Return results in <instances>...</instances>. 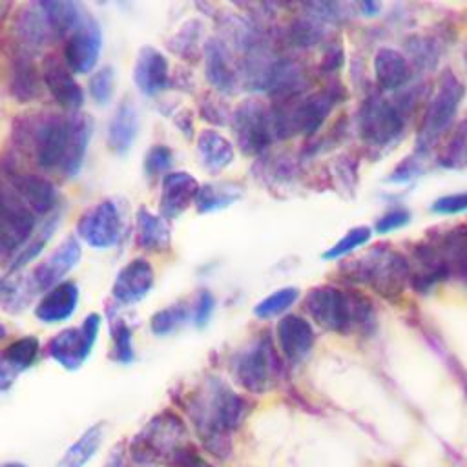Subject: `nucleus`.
I'll list each match as a JSON object with an SVG mask.
<instances>
[{
  "label": "nucleus",
  "instance_id": "ea45409f",
  "mask_svg": "<svg viewBox=\"0 0 467 467\" xmlns=\"http://www.w3.org/2000/svg\"><path fill=\"white\" fill-rule=\"evenodd\" d=\"M432 210L436 213H443V215H454V213H462L467 210V192H458V193H451V195H443L440 199L434 201Z\"/></svg>",
  "mask_w": 467,
  "mask_h": 467
},
{
  "label": "nucleus",
  "instance_id": "a18cd8bd",
  "mask_svg": "<svg viewBox=\"0 0 467 467\" xmlns=\"http://www.w3.org/2000/svg\"><path fill=\"white\" fill-rule=\"evenodd\" d=\"M0 467H27V465L22 462H5V463H0Z\"/></svg>",
  "mask_w": 467,
  "mask_h": 467
},
{
  "label": "nucleus",
  "instance_id": "e433bc0d",
  "mask_svg": "<svg viewBox=\"0 0 467 467\" xmlns=\"http://www.w3.org/2000/svg\"><path fill=\"white\" fill-rule=\"evenodd\" d=\"M184 317H186V308H184V305L168 306V308L157 312V314L151 317V330H153L157 336H166V334L173 332V330L182 323Z\"/></svg>",
  "mask_w": 467,
  "mask_h": 467
},
{
  "label": "nucleus",
  "instance_id": "f8f14e48",
  "mask_svg": "<svg viewBox=\"0 0 467 467\" xmlns=\"http://www.w3.org/2000/svg\"><path fill=\"white\" fill-rule=\"evenodd\" d=\"M234 130H235L239 146L246 153H257L268 146L274 135L272 113L266 111L259 102L246 100L235 111Z\"/></svg>",
  "mask_w": 467,
  "mask_h": 467
},
{
  "label": "nucleus",
  "instance_id": "a878e982",
  "mask_svg": "<svg viewBox=\"0 0 467 467\" xmlns=\"http://www.w3.org/2000/svg\"><path fill=\"white\" fill-rule=\"evenodd\" d=\"M137 243L150 252L166 250L170 244V230L164 219L140 208L137 213Z\"/></svg>",
  "mask_w": 467,
  "mask_h": 467
},
{
  "label": "nucleus",
  "instance_id": "6e6552de",
  "mask_svg": "<svg viewBox=\"0 0 467 467\" xmlns=\"http://www.w3.org/2000/svg\"><path fill=\"white\" fill-rule=\"evenodd\" d=\"M356 263L358 277L379 292H398L409 275L407 261L398 252L379 246Z\"/></svg>",
  "mask_w": 467,
  "mask_h": 467
},
{
  "label": "nucleus",
  "instance_id": "c85d7f7f",
  "mask_svg": "<svg viewBox=\"0 0 467 467\" xmlns=\"http://www.w3.org/2000/svg\"><path fill=\"white\" fill-rule=\"evenodd\" d=\"M239 197V192H234L230 186H217L208 184L204 188H199V193L195 197V206L199 212H215L224 206H230Z\"/></svg>",
  "mask_w": 467,
  "mask_h": 467
},
{
  "label": "nucleus",
  "instance_id": "a19ab883",
  "mask_svg": "<svg viewBox=\"0 0 467 467\" xmlns=\"http://www.w3.org/2000/svg\"><path fill=\"white\" fill-rule=\"evenodd\" d=\"M53 228H55V224L47 223V224L44 226V230H42L40 234H36V239H33V243H29L26 248H22V252H20V255L16 257L13 268H20V266H24L27 261H31V259L42 250V246L46 244V241H47L49 234L53 232Z\"/></svg>",
  "mask_w": 467,
  "mask_h": 467
},
{
  "label": "nucleus",
  "instance_id": "a211bd4d",
  "mask_svg": "<svg viewBox=\"0 0 467 467\" xmlns=\"http://www.w3.org/2000/svg\"><path fill=\"white\" fill-rule=\"evenodd\" d=\"M133 78L144 95H157L168 88V62L155 47H142L137 55Z\"/></svg>",
  "mask_w": 467,
  "mask_h": 467
},
{
  "label": "nucleus",
  "instance_id": "4be33fe9",
  "mask_svg": "<svg viewBox=\"0 0 467 467\" xmlns=\"http://www.w3.org/2000/svg\"><path fill=\"white\" fill-rule=\"evenodd\" d=\"M137 130H139V117H137L135 106L130 100L120 102L108 126L109 148L115 153H120V155L126 153L137 137Z\"/></svg>",
  "mask_w": 467,
  "mask_h": 467
},
{
  "label": "nucleus",
  "instance_id": "39448f33",
  "mask_svg": "<svg viewBox=\"0 0 467 467\" xmlns=\"http://www.w3.org/2000/svg\"><path fill=\"white\" fill-rule=\"evenodd\" d=\"M186 425L171 410L151 418L130 441V458L142 465L151 467L157 462H168L171 452L186 443Z\"/></svg>",
  "mask_w": 467,
  "mask_h": 467
},
{
  "label": "nucleus",
  "instance_id": "412c9836",
  "mask_svg": "<svg viewBox=\"0 0 467 467\" xmlns=\"http://www.w3.org/2000/svg\"><path fill=\"white\" fill-rule=\"evenodd\" d=\"M78 288L75 283H60L47 290V294L36 305V317L42 323H60L66 321L77 306Z\"/></svg>",
  "mask_w": 467,
  "mask_h": 467
},
{
  "label": "nucleus",
  "instance_id": "5701e85b",
  "mask_svg": "<svg viewBox=\"0 0 467 467\" xmlns=\"http://www.w3.org/2000/svg\"><path fill=\"white\" fill-rule=\"evenodd\" d=\"M374 73H376V82L383 91H394L407 84L409 64L401 53L383 47L376 53Z\"/></svg>",
  "mask_w": 467,
  "mask_h": 467
},
{
  "label": "nucleus",
  "instance_id": "f03ea898",
  "mask_svg": "<svg viewBox=\"0 0 467 467\" xmlns=\"http://www.w3.org/2000/svg\"><path fill=\"white\" fill-rule=\"evenodd\" d=\"M93 122L89 115H49L33 133L36 162L46 170L75 175L82 164Z\"/></svg>",
  "mask_w": 467,
  "mask_h": 467
},
{
  "label": "nucleus",
  "instance_id": "9d476101",
  "mask_svg": "<svg viewBox=\"0 0 467 467\" xmlns=\"http://www.w3.org/2000/svg\"><path fill=\"white\" fill-rule=\"evenodd\" d=\"M274 370V352L266 339H261L252 348L244 350L234 365V376L237 383L254 394H261L270 389Z\"/></svg>",
  "mask_w": 467,
  "mask_h": 467
},
{
  "label": "nucleus",
  "instance_id": "f257e3e1",
  "mask_svg": "<svg viewBox=\"0 0 467 467\" xmlns=\"http://www.w3.org/2000/svg\"><path fill=\"white\" fill-rule=\"evenodd\" d=\"M248 410V401L217 378L208 379L186 405L202 449L219 460L230 458L234 449L232 436Z\"/></svg>",
  "mask_w": 467,
  "mask_h": 467
},
{
  "label": "nucleus",
  "instance_id": "2f4dec72",
  "mask_svg": "<svg viewBox=\"0 0 467 467\" xmlns=\"http://www.w3.org/2000/svg\"><path fill=\"white\" fill-rule=\"evenodd\" d=\"M11 91L18 100H29L38 95V78L35 67L27 60H20L13 71Z\"/></svg>",
  "mask_w": 467,
  "mask_h": 467
},
{
  "label": "nucleus",
  "instance_id": "58836bf2",
  "mask_svg": "<svg viewBox=\"0 0 467 467\" xmlns=\"http://www.w3.org/2000/svg\"><path fill=\"white\" fill-rule=\"evenodd\" d=\"M171 164V151L166 146H153L146 155V173L148 175H159L166 171Z\"/></svg>",
  "mask_w": 467,
  "mask_h": 467
},
{
  "label": "nucleus",
  "instance_id": "2eb2a0df",
  "mask_svg": "<svg viewBox=\"0 0 467 467\" xmlns=\"http://www.w3.org/2000/svg\"><path fill=\"white\" fill-rule=\"evenodd\" d=\"M42 77L49 93L60 106L67 109H77L82 106L84 93L75 82L71 69L66 66V62H60L55 55L47 57L42 66Z\"/></svg>",
  "mask_w": 467,
  "mask_h": 467
},
{
  "label": "nucleus",
  "instance_id": "4468645a",
  "mask_svg": "<svg viewBox=\"0 0 467 467\" xmlns=\"http://www.w3.org/2000/svg\"><path fill=\"white\" fill-rule=\"evenodd\" d=\"M80 259V244L75 237H67L58 248L40 263L33 272V283L38 290H51L69 274Z\"/></svg>",
  "mask_w": 467,
  "mask_h": 467
},
{
  "label": "nucleus",
  "instance_id": "aec40b11",
  "mask_svg": "<svg viewBox=\"0 0 467 467\" xmlns=\"http://www.w3.org/2000/svg\"><path fill=\"white\" fill-rule=\"evenodd\" d=\"M9 184L35 213H47L57 202L55 186L33 173H11Z\"/></svg>",
  "mask_w": 467,
  "mask_h": 467
},
{
  "label": "nucleus",
  "instance_id": "f704fd0d",
  "mask_svg": "<svg viewBox=\"0 0 467 467\" xmlns=\"http://www.w3.org/2000/svg\"><path fill=\"white\" fill-rule=\"evenodd\" d=\"M370 235H372V232H370V228H367V226L352 228V230H348V232L345 234V237H343L341 241H337L332 248H328V250L323 254V257H325V259H339V257L350 254L352 250H356L358 246L365 244V243L370 239Z\"/></svg>",
  "mask_w": 467,
  "mask_h": 467
},
{
  "label": "nucleus",
  "instance_id": "c03bdc74",
  "mask_svg": "<svg viewBox=\"0 0 467 467\" xmlns=\"http://www.w3.org/2000/svg\"><path fill=\"white\" fill-rule=\"evenodd\" d=\"M16 378V372L13 370V367L4 359V356H0V392H5L11 389L13 381Z\"/></svg>",
  "mask_w": 467,
  "mask_h": 467
},
{
  "label": "nucleus",
  "instance_id": "c9c22d12",
  "mask_svg": "<svg viewBox=\"0 0 467 467\" xmlns=\"http://www.w3.org/2000/svg\"><path fill=\"white\" fill-rule=\"evenodd\" d=\"M168 467H217L193 443L186 441L177 447L166 462Z\"/></svg>",
  "mask_w": 467,
  "mask_h": 467
},
{
  "label": "nucleus",
  "instance_id": "ddd939ff",
  "mask_svg": "<svg viewBox=\"0 0 467 467\" xmlns=\"http://www.w3.org/2000/svg\"><path fill=\"white\" fill-rule=\"evenodd\" d=\"M100 47L102 33L99 29V24L91 18L80 20V24L73 29L71 36L64 46L66 66L73 73H88L99 58Z\"/></svg>",
  "mask_w": 467,
  "mask_h": 467
},
{
  "label": "nucleus",
  "instance_id": "c756f323",
  "mask_svg": "<svg viewBox=\"0 0 467 467\" xmlns=\"http://www.w3.org/2000/svg\"><path fill=\"white\" fill-rule=\"evenodd\" d=\"M2 356L13 367V370L18 374L35 363V359L38 356V341L35 337L16 339L4 350Z\"/></svg>",
  "mask_w": 467,
  "mask_h": 467
},
{
  "label": "nucleus",
  "instance_id": "9b49d317",
  "mask_svg": "<svg viewBox=\"0 0 467 467\" xmlns=\"http://www.w3.org/2000/svg\"><path fill=\"white\" fill-rule=\"evenodd\" d=\"M359 122L363 137L372 144L390 142L403 128L400 108L383 97H372L363 104Z\"/></svg>",
  "mask_w": 467,
  "mask_h": 467
},
{
  "label": "nucleus",
  "instance_id": "b1692460",
  "mask_svg": "<svg viewBox=\"0 0 467 467\" xmlns=\"http://www.w3.org/2000/svg\"><path fill=\"white\" fill-rule=\"evenodd\" d=\"M104 441V423L88 427L60 456L55 467H86Z\"/></svg>",
  "mask_w": 467,
  "mask_h": 467
},
{
  "label": "nucleus",
  "instance_id": "4c0bfd02",
  "mask_svg": "<svg viewBox=\"0 0 467 467\" xmlns=\"http://www.w3.org/2000/svg\"><path fill=\"white\" fill-rule=\"evenodd\" d=\"M89 91H91V97L97 100V104H100V106L108 104L115 91L113 69L111 67L99 69L89 80Z\"/></svg>",
  "mask_w": 467,
  "mask_h": 467
},
{
  "label": "nucleus",
  "instance_id": "7ed1b4c3",
  "mask_svg": "<svg viewBox=\"0 0 467 467\" xmlns=\"http://www.w3.org/2000/svg\"><path fill=\"white\" fill-rule=\"evenodd\" d=\"M414 283L421 288L467 270V226H456L421 243L416 252Z\"/></svg>",
  "mask_w": 467,
  "mask_h": 467
},
{
  "label": "nucleus",
  "instance_id": "393cba45",
  "mask_svg": "<svg viewBox=\"0 0 467 467\" xmlns=\"http://www.w3.org/2000/svg\"><path fill=\"white\" fill-rule=\"evenodd\" d=\"M197 150L202 159V164L210 171H219L234 161V146L221 133L206 130L199 135Z\"/></svg>",
  "mask_w": 467,
  "mask_h": 467
},
{
  "label": "nucleus",
  "instance_id": "7c9ffc66",
  "mask_svg": "<svg viewBox=\"0 0 467 467\" xmlns=\"http://www.w3.org/2000/svg\"><path fill=\"white\" fill-rule=\"evenodd\" d=\"M297 296H299V290L294 288V286H286V288L275 290L274 294H270L268 297H265L261 303L255 305L254 314L257 317H261V319H268V317L279 316V314H283L285 310H288L296 303Z\"/></svg>",
  "mask_w": 467,
  "mask_h": 467
},
{
  "label": "nucleus",
  "instance_id": "473e14b6",
  "mask_svg": "<svg viewBox=\"0 0 467 467\" xmlns=\"http://www.w3.org/2000/svg\"><path fill=\"white\" fill-rule=\"evenodd\" d=\"M440 162L447 168L467 166V119L460 124L456 133L451 137L449 144L440 155Z\"/></svg>",
  "mask_w": 467,
  "mask_h": 467
},
{
  "label": "nucleus",
  "instance_id": "49530a36",
  "mask_svg": "<svg viewBox=\"0 0 467 467\" xmlns=\"http://www.w3.org/2000/svg\"><path fill=\"white\" fill-rule=\"evenodd\" d=\"M4 334H5V330H4V327H2V323H0V339L4 337Z\"/></svg>",
  "mask_w": 467,
  "mask_h": 467
},
{
  "label": "nucleus",
  "instance_id": "0eeeda50",
  "mask_svg": "<svg viewBox=\"0 0 467 467\" xmlns=\"http://www.w3.org/2000/svg\"><path fill=\"white\" fill-rule=\"evenodd\" d=\"M100 327V316L89 314L80 327L66 328L49 341V356L67 370L82 367L89 356Z\"/></svg>",
  "mask_w": 467,
  "mask_h": 467
},
{
  "label": "nucleus",
  "instance_id": "20e7f679",
  "mask_svg": "<svg viewBox=\"0 0 467 467\" xmlns=\"http://www.w3.org/2000/svg\"><path fill=\"white\" fill-rule=\"evenodd\" d=\"M306 310L317 325L332 332L365 328L372 323V308L363 297L345 294L328 285L310 290L306 296Z\"/></svg>",
  "mask_w": 467,
  "mask_h": 467
},
{
  "label": "nucleus",
  "instance_id": "dca6fc26",
  "mask_svg": "<svg viewBox=\"0 0 467 467\" xmlns=\"http://www.w3.org/2000/svg\"><path fill=\"white\" fill-rule=\"evenodd\" d=\"M277 341L283 356L290 363L303 361L314 347V330L299 316H285L277 323Z\"/></svg>",
  "mask_w": 467,
  "mask_h": 467
},
{
  "label": "nucleus",
  "instance_id": "79ce46f5",
  "mask_svg": "<svg viewBox=\"0 0 467 467\" xmlns=\"http://www.w3.org/2000/svg\"><path fill=\"white\" fill-rule=\"evenodd\" d=\"M410 221V213L403 208L398 210H390L385 215H381L376 223V232L378 234H389L392 230H398L401 226H405Z\"/></svg>",
  "mask_w": 467,
  "mask_h": 467
},
{
  "label": "nucleus",
  "instance_id": "423d86ee",
  "mask_svg": "<svg viewBox=\"0 0 467 467\" xmlns=\"http://www.w3.org/2000/svg\"><path fill=\"white\" fill-rule=\"evenodd\" d=\"M462 99H463L462 82L454 75H445L440 80L423 115V122L420 128V140L423 144L436 140L440 135H443L449 130V126L456 117Z\"/></svg>",
  "mask_w": 467,
  "mask_h": 467
},
{
  "label": "nucleus",
  "instance_id": "72a5a7b5",
  "mask_svg": "<svg viewBox=\"0 0 467 467\" xmlns=\"http://www.w3.org/2000/svg\"><path fill=\"white\" fill-rule=\"evenodd\" d=\"M111 339H113V352L111 358L119 363H131L135 354L131 347V330L122 319H113L111 323Z\"/></svg>",
  "mask_w": 467,
  "mask_h": 467
},
{
  "label": "nucleus",
  "instance_id": "1a4fd4ad",
  "mask_svg": "<svg viewBox=\"0 0 467 467\" xmlns=\"http://www.w3.org/2000/svg\"><path fill=\"white\" fill-rule=\"evenodd\" d=\"M120 230L122 219L113 201H102L91 206L77 223L78 235L93 248L113 246L120 237Z\"/></svg>",
  "mask_w": 467,
  "mask_h": 467
},
{
  "label": "nucleus",
  "instance_id": "cd10ccee",
  "mask_svg": "<svg viewBox=\"0 0 467 467\" xmlns=\"http://www.w3.org/2000/svg\"><path fill=\"white\" fill-rule=\"evenodd\" d=\"M206 73H208L210 82L217 89L226 91V89H232L235 84V77L230 67L224 47L215 40L210 42L206 47Z\"/></svg>",
  "mask_w": 467,
  "mask_h": 467
},
{
  "label": "nucleus",
  "instance_id": "f3484780",
  "mask_svg": "<svg viewBox=\"0 0 467 467\" xmlns=\"http://www.w3.org/2000/svg\"><path fill=\"white\" fill-rule=\"evenodd\" d=\"M153 286V270L146 259H133L117 275L113 283V297L122 305L140 301Z\"/></svg>",
  "mask_w": 467,
  "mask_h": 467
},
{
  "label": "nucleus",
  "instance_id": "bb28decb",
  "mask_svg": "<svg viewBox=\"0 0 467 467\" xmlns=\"http://www.w3.org/2000/svg\"><path fill=\"white\" fill-rule=\"evenodd\" d=\"M46 22L55 35H66L80 24L78 5L73 2H42L38 4Z\"/></svg>",
  "mask_w": 467,
  "mask_h": 467
},
{
  "label": "nucleus",
  "instance_id": "6ab92c4d",
  "mask_svg": "<svg viewBox=\"0 0 467 467\" xmlns=\"http://www.w3.org/2000/svg\"><path fill=\"white\" fill-rule=\"evenodd\" d=\"M199 193L197 181L184 171L166 173L162 181L161 193V212L164 217H177L181 212L188 208L192 201H195Z\"/></svg>",
  "mask_w": 467,
  "mask_h": 467
},
{
  "label": "nucleus",
  "instance_id": "37998d69",
  "mask_svg": "<svg viewBox=\"0 0 467 467\" xmlns=\"http://www.w3.org/2000/svg\"><path fill=\"white\" fill-rule=\"evenodd\" d=\"M213 310V296L208 290H201L195 305V325L204 327Z\"/></svg>",
  "mask_w": 467,
  "mask_h": 467
}]
</instances>
